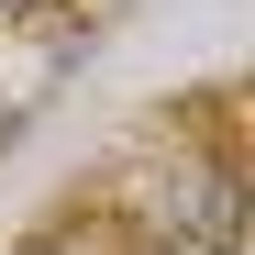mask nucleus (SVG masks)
<instances>
[{
    "instance_id": "2",
    "label": "nucleus",
    "mask_w": 255,
    "mask_h": 255,
    "mask_svg": "<svg viewBox=\"0 0 255 255\" xmlns=\"http://www.w3.org/2000/svg\"><path fill=\"white\" fill-rule=\"evenodd\" d=\"M22 255H133V244H122L111 222H45V233H33Z\"/></svg>"
},
{
    "instance_id": "1",
    "label": "nucleus",
    "mask_w": 255,
    "mask_h": 255,
    "mask_svg": "<svg viewBox=\"0 0 255 255\" xmlns=\"http://www.w3.org/2000/svg\"><path fill=\"white\" fill-rule=\"evenodd\" d=\"M155 255H244V178L222 155H166L144 189Z\"/></svg>"
}]
</instances>
